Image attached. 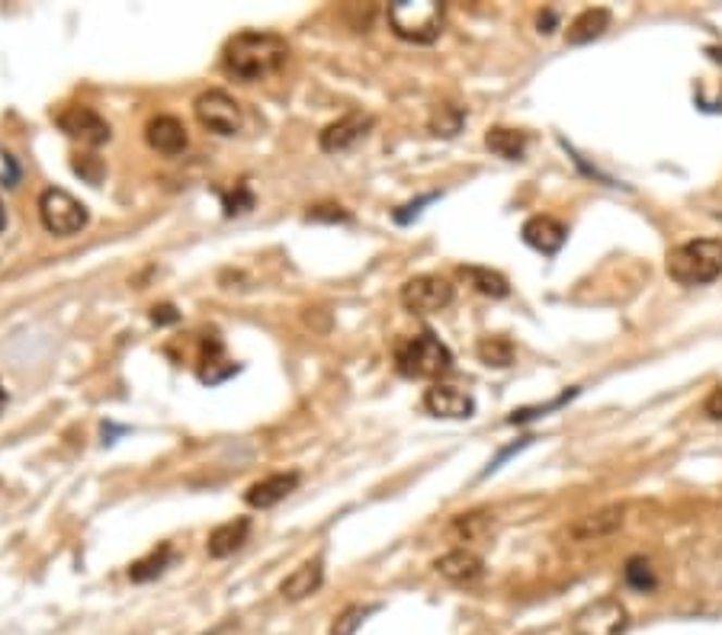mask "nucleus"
I'll return each mask as SVG.
<instances>
[{
  "instance_id": "f257e3e1",
  "label": "nucleus",
  "mask_w": 722,
  "mask_h": 635,
  "mask_svg": "<svg viewBox=\"0 0 722 635\" xmlns=\"http://www.w3.org/2000/svg\"><path fill=\"white\" fill-rule=\"evenodd\" d=\"M289 59V46L276 33H261V29H245L232 36L222 49V67L235 80L254 84L270 74H276Z\"/></svg>"
},
{
  "instance_id": "f03ea898",
  "label": "nucleus",
  "mask_w": 722,
  "mask_h": 635,
  "mask_svg": "<svg viewBox=\"0 0 722 635\" xmlns=\"http://www.w3.org/2000/svg\"><path fill=\"white\" fill-rule=\"evenodd\" d=\"M668 276L677 286H707L722 276V238H694L668 251Z\"/></svg>"
},
{
  "instance_id": "7ed1b4c3",
  "label": "nucleus",
  "mask_w": 722,
  "mask_h": 635,
  "mask_svg": "<svg viewBox=\"0 0 722 635\" xmlns=\"http://www.w3.org/2000/svg\"><path fill=\"white\" fill-rule=\"evenodd\" d=\"M395 370L404 379H440L453 370V353L440 337L424 331L395 344Z\"/></svg>"
},
{
  "instance_id": "20e7f679",
  "label": "nucleus",
  "mask_w": 722,
  "mask_h": 635,
  "mask_svg": "<svg viewBox=\"0 0 722 635\" xmlns=\"http://www.w3.org/2000/svg\"><path fill=\"white\" fill-rule=\"evenodd\" d=\"M444 3L434 0H398L389 3V26L398 39L414 46H431L444 33Z\"/></svg>"
},
{
  "instance_id": "39448f33",
  "label": "nucleus",
  "mask_w": 722,
  "mask_h": 635,
  "mask_svg": "<svg viewBox=\"0 0 722 635\" xmlns=\"http://www.w3.org/2000/svg\"><path fill=\"white\" fill-rule=\"evenodd\" d=\"M39 219H42L46 232H52L59 238H71V235L87 228L90 212L80 199H74L67 190L49 187L39 196Z\"/></svg>"
},
{
  "instance_id": "423d86ee",
  "label": "nucleus",
  "mask_w": 722,
  "mask_h": 635,
  "mask_svg": "<svg viewBox=\"0 0 722 635\" xmlns=\"http://www.w3.org/2000/svg\"><path fill=\"white\" fill-rule=\"evenodd\" d=\"M457 296V286L447 279V276H437V273H421V276H411L404 286H401V306L411 312V315H434V312H444Z\"/></svg>"
},
{
  "instance_id": "0eeeda50",
  "label": "nucleus",
  "mask_w": 722,
  "mask_h": 635,
  "mask_svg": "<svg viewBox=\"0 0 722 635\" xmlns=\"http://www.w3.org/2000/svg\"><path fill=\"white\" fill-rule=\"evenodd\" d=\"M194 113H197L199 126L212 135H235L245 126V113H241V103L235 97H228L225 90H206L199 94L197 103H194Z\"/></svg>"
},
{
  "instance_id": "6e6552de",
  "label": "nucleus",
  "mask_w": 722,
  "mask_h": 635,
  "mask_svg": "<svg viewBox=\"0 0 722 635\" xmlns=\"http://www.w3.org/2000/svg\"><path fill=\"white\" fill-rule=\"evenodd\" d=\"M626 626H630V610L617 597H600L575 613L572 635H623Z\"/></svg>"
},
{
  "instance_id": "1a4fd4ad",
  "label": "nucleus",
  "mask_w": 722,
  "mask_h": 635,
  "mask_svg": "<svg viewBox=\"0 0 722 635\" xmlns=\"http://www.w3.org/2000/svg\"><path fill=\"white\" fill-rule=\"evenodd\" d=\"M55 126L62 128L67 138H74L80 145H90V148L107 145L110 135H113L110 123L97 110H90V107H65V110H59L55 113Z\"/></svg>"
},
{
  "instance_id": "9d476101",
  "label": "nucleus",
  "mask_w": 722,
  "mask_h": 635,
  "mask_svg": "<svg viewBox=\"0 0 722 635\" xmlns=\"http://www.w3.org/2000/svg\"><path fill=\"white\" fill-rule=\"evenodd\" d=\"M373 126H376V120H373L370 113H347V116H340L337 123L322 128L319 145H322V151H328V154L350 151L357 141H363V138L370 135Z\"/></svg>"
},
{
  "instance_id": "9b49d317",
  "label": "nucleus",
  "mask_w": 722,
  "mask_h": 635,
  "mask_svg": "<svg viewBox=\"0 0 722 635\" xmlns=\"http://www.w3.org/2000/svg\"><path fill=\"white\" fill-rule=\"evenodd\" d=\"M424 411L434 418H447V421H465L475 414V398L457 385L437 382L424 391Z\"/></svg>"
},
{
  "instance_id": "f8f14e48",
  "label": "nucleus",
  "mask_w": 722,
  "mask_h": 635,
  "mask_svg": "<svg viewBox=\"0 0 722 635\" xmlns=\"http://www.w3.org/2000/svg\"><path fill=\"white\" fill-rule=\"evenodd\" d=\"M626 523V508L623 505H610V508L594 510V513H585L578 516L572 526H569V536L575 543H597V539H607L613 533H620Z\"/></svg>"
},
{
  "instance_id": "ddd939ff",
  "label": "nucleus",
  "mask_w": 722,
  "mask_h": 635,
  "mask_svg": "<svg viewBox=\"0 0 722 635\" xmlns=\"http://www.w3.org/2000/svg\"><path fill=\"white\" fill-rule=\"evenodd\" d=\"M521 238H524L533 251L552 257V254H559V251H562V245L569 241V228H565L559 219H552V215H533V219H526L524 222Z\"/></svg>"
},
{
  "instance_id": "4468645a",
  "label": "nucleus",
  "mask_w": 722,
  "mask_h": 635,
  "mask_svg": "<svg viewBox=\"0 0 722 635\" xmlns=\"http://www.w3.org/2000/svg\"><path fill=\"white\" fill-rule=\"evenodd\" d=\"M296 488H299V472H273L245 491V501H248V508L270 510L279 501H286Z\"/></svg>"
},
{
  "instance_id": "2eb2a0df",
  "label": "nucleus",
  "mask_w": 722,
  "mask_h": 635,
  "mask_svg": "<svg viewBox=\"0 0 722 635\" xmlns=\"http://www.w3.org/2000/svg\"><path fill=\"white\" fill-rule=\"evenodd\" d=\"M145 141H148L158 154L177 158V154L187 151L190 135H187V128H184V123H180L177 116H154V120L145 126Z\"/></svg>"
},
{
  "instance_id": "dca6fc26",
  "label": "nucleus",
  "mask_w": 722,
  "mask_h": 635,
  "mask_svg": "<svg viewBox=\"0 0 722 635\" xmlns=\"http://www.w3.org/2000/svg\"><path fill=\"white\" fill-rule=\"evenodd\" d=\"M437 574H444L453 584H475L485 574V562L472 552V549H453L447 556H440L434 562Z\"/></svg>"
},
{
  "instance_id": "f3484780",
  "label": "nucleus",
  "mask_w": 722,
  "mask_h": 635,
  "mask_svg": "<svg viewBox=\"0 0 722 635\" xmlns=\"http://www.w3.org/2000/svg\"><path fill=\"white\" fill-rule=\"evenodd\" d=\"M248 533H251V520H248V516L228 520V523H222V526H215V530L209 533L206 549H209L212 559H228V556H235V552L248 543Z\"/></svg>"
},
{
  "instance_id": "a211bd4d",
  "label": "nucleus",
  "mask_w": 722,
  "mask_h": 635,
  "mask_svg": "<svg viewBox=\"0 0 722 635\" xmlns=\"http://www.w3.org/2000/svg\"><path fill=\"white\" fill-rule=\"evenodd\" d=\"M610 10L607 7H588V10H582L572 23H569V29H565V42L569 46H588L594 39H600L607 29H610Z\"/></svg>"
},
{
  "instance_id": "6ab92c4d",
  "label": "nucleus",
  "mask_w": 722,
  "mask_h": 635,
  "mask_svg": "<svg viewBox=\"0 0 722 635\" xmlns=\"http://www.w3.org/2000/svg\"><path fill=\"white\" fill-rule=\"evenodd\" d=\"M322 581H325V565H322V559H312V562L299 565L296 572L279 584V594H283L289 603H299V600L312 597V594L322 587Z\"/></svg>"
},
{
  "instance_id": "aec40b11",
  "label": "nucleus",
  "mask_w": 722,
  "mask_h": 635,
  "mask_svg": "<svg viewBox=\"0 0 722 635\" xmlns=\"http://www.w3.org/2000/svg\"><path fill=\"white\" fill-rule=\"evenodd\" d=\"M238 373V366L225 357V347H222V340L215 337V334H209L206 340H202V357H199V379L209 382V385H215V382L228 379V376H235Z\"/></svg>"
},
{
  "instance_id": "412c9836",
  "label": "nucleus",
  "mask_w": 722,
  "mask_h": 635,
  "mask_svg": "<svg viewBox=\"0 0 722 635\" xmlns=\"http://www.w3.org/2000/svg\"><path fill=\"white\" fill-rule=\"evenodd\" d=\"M460 276L475 292H482V296H488V299H505V296L511 292L508 276L498 273V270H491V266H460Z\"/></svg>"
},
{
  "instance_id": "4be33fe9",
  "label": "nucleus",
  "mask_w": 722,
  "mask_h": 635,
  "mask_svg": "<svg viewBox=\"0 0 722 635\" xmlns=\"http://www.w3.org/2000/svg\"><path fill=\"white\" fill-rule=\"evenodd\" d=\"M485 145L498 158H505V161H521L526 154V132L508 126H491L485 132Z\"/></svg>"
},
{
  "instance_id": "5701e85b",
  "label": "nucleus",
  "mask_w": 722,
  "mask_h": 635,
  "mask_svg": "<svg viewBox=\"0 0 722 635\" xmlns=\"http://www.w3.org/2000/svg\"><path fill=\"white\" fill-rule=\"evenodd\" d=\"M171 559H174V549L164 543V546H158L154 552H148L145 559H138V562H132L129 565V577L135 584H145V581H154L158 574L167 572V565H171Z\"/></svg>"
},
{
  "instance_id": "b1692460",
  "label": "nucleus",
  "mask_w": 722,
  "mask_h": 635,
  "mask_svg": "<svg viewBox=\"0 0 722 635\" xmlns=\"http://www.w3.org/2000/svg\"><path fill=\"white\" fill-rule=\"evenodd\" d=\"M491 530H495V520H491V513H485V510L460 513V516L453 520V533H457L460 539H465V543H482V539L491 536Z\"/></svg>"
},
{
  "instance_id": "393cba45",
  "label": "nucleus",
  "mask_w": 722,
  "mask_h": 635,
  "mask_svg": "<svg viewBox=\"0 0 722 635\" xmlns=\"http://www.w3.org/2000/svg\"><path fill=\"white\" fill-rule=\"evenodd\" d=\"M475 353L485 366H495V370H508L514 363V344L508 337H482Z\"/></svg>"
},
{
  "instance_id": "a878e982",
  "label": "nucleus",
  "mask_w": 722,
  "mask_h": 635,
  "mask_svg": "<svg viewBox=\"0 0 722 635\" xmlns=\"http://www.w3.org/2000/svg\"><path fill=\"white\" fill-rule=\"evenodd\" d=\"M623 577H626V584H630L633 590H639V594H652V590L658 587L656 569H652V562H649V559H643V556H633V559L626 562Z\"/></svg>"
},
{
  "instance_id": "bb28decb",
  "label": "nucleus",
  "mask_w": 722,
  "mask_h": 635,
  "mask_svg": "<svg viewBox=\"0 0 722 635\" xmlns=\"http://www.w3.org/2000/svg\"><path fill=\"white\" fill-rule=\"evenodd\" d=\"M370 613H376V607H360V603L347 607V610L331 623V635H357V630L366 623Z\"/></svg>"
},
{
  "instance_id": "cd10ccee",
  "label": "nucleus",
  "mask_w": 722,
  "mask_h": 635,
  "mask_svg": "<svg viewBox=\"0 0 722 635\" xmlns=\"http://www.w3.org/2000/svg\"><path fill=\"white\" fill-rule=\"evenodd\" d=\"M462 128V110L450 107V103H440L431 116V132L434 135H444V138H453Z\"/></svg>"
},
{
  "instance_id": "c85d7f7f",
  "label": "nucleus",
  "mask_w": 722,
  "mask_h": 635,
  "mask_svg": "<svg viewBox=\"0 0 722 635\" xmlns=\"http://www.w3.org/2000/svg\"><path fill=\"white\" fill-rule=\"evenodd\" d=\"M222 206H225V215H241V212L254 209V196L245 184H238L235 192H222Z\"/></svg>"
},
{
  "instance_id": "c756f323",
  "label": "nucleus",
  "mask_w": 722,
  "mask_h": 635,
  "mask_svg": "<svg viewBox=\"0 0 722 635\" xmlns=\"http://www.w3.org/2000/svg\"><path fill=\"white\" fill-rule=\"evenodd\" d=\"M306 219L309 222H331V225H337V222H350V212L344 206H337V202H319V206H312L306 212Z\"/></svg>"
},
{
  "instance_id": "7c9ffc66",
  "label": "nucleus",
  "mask_w": 722,
  "mask_h": 635,
  "mask_svg": "<svg viewBox=\"0 0 722 635\" xmlns=\"http://www.w3.org/2000/svg\"><path fill=\"white\" fill-rule=\"evenodd\" d=\"M71 167H74V174H80L90 184H100V177H103V164H100L97 154H77Z\"/></svg>"
},
{
  "instance_id": "2f4dec72",
  "label": "nucleus",
  "mask_w": 722,
  "mask_h": 635,
  "mask_svg": "<svg viewBox=\"0 0 722 635\" xmlns=\"http://www.w3.org/2000/svg\"><path fill=\"white\" fill-rule=\"evenodd\" d=\"M704 414L713 418V421H722V385H717V388L707 395V401H704Z\"/></svg>"
},
{
  "instance_id": "473e14b6",
  "label": "nucleus",
  "mask_w": 722,
  "mask_h": 635,
  "mask_svg": "<svg viewBox=\"0 0 722 635\" xmlns=\"http://www.w3.org/2000/svg\"><path fill=\"white\" fill-rule=\"evenodd\" d=\"M177 309H174V306H154V309H151V321H154V324H174V321H177Z\"/></svg>"
},
{
  "instance_id": "72a5a7b5",
  "label": "nucleus",
  "mask_w": 722,
  "mask_h": 635,
  "mask_svg": "<svg viewBox=\"0 0 722 635\" xmlns=\"http://www.w3.org/2000/svg\"><path fill=\"white\" fill-rule=\"evenodd\" d=\"M431 199H434V196H424V199H418L414 206H404L408 212H395V222H401V225H404V222H408L411 215H418V212H421V206H424V202H431Z\"/></svg>"
},
{
  "instance_id": "f704fd0d",
  "label": "nucleus",
  "mask_w": 722,
  "mask_h": 635,
  "mask_svg": "<svg viewBox=\"0 0 722 635\" xmlns=\"http://www.w3.org/2000/svg\"><path fill=\"white\" fill-rule=\"evenodd\" d=\"M7 401H10V395H7V388H3V382H0V414H3V408H7Z\"/></svg>"
},
{
  "instance_id": "c9c22d12",
  "label": "nucleus",
  "mask_w": 722,
  "mask_h": 635,
  "mask_svg": "<svg viewBox=\"0 0 722 635\" xmlns=\"http://www.w3.org/2000/svg\"><path fill=\"white\" fill-rule=\"evenodd\" d=\"M3 225H7V209H3V202H0V232H3Z\"/></svg>"
},
{
  "instance_id": "e433bc0d",
  "label": "nucleus",
  "mask_w": 722,
  "mask_h": 635,
  "mask_svg": "<svg viewBox=\"0 0 722 635\" xmlns=\"http://www.w3.org/2000/svg\"><path fill=\"white\" fill-rule=\"evenodd\" d=\"M720 219H722V215H720Z\"/></svg>"
}]
</instances>
